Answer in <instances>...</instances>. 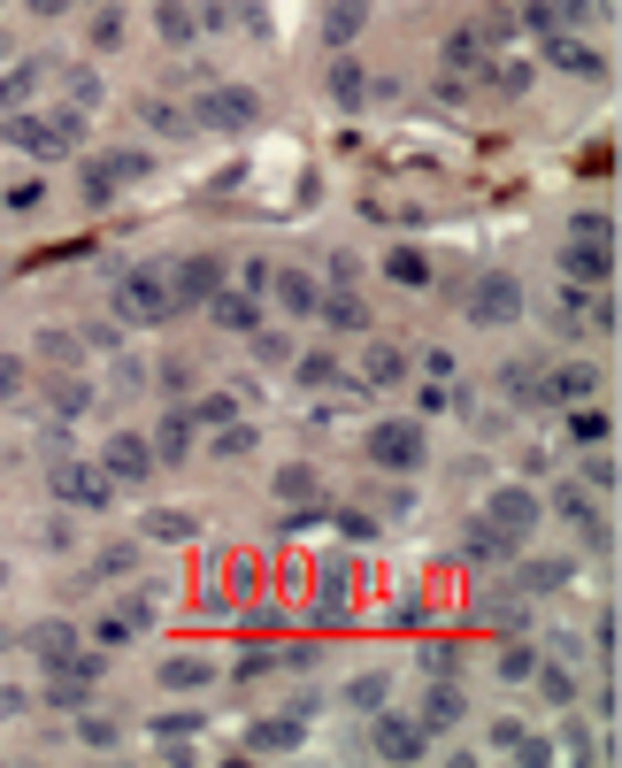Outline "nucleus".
Returning a JSON list of instances; mask_svg holds the SVG:
<instances>
[{
    "instance_id": "33",
    "label": "nucleus",
    "mask_w": 622,
    "mask_h": 768,
    "mask_svg": "<svg viewBox=\"0 0 622 768\" xmlns=\"http://www.w3.org/2000/svg\"><path fill=\"white\" fill-rule=\"evenodd\" d=\"M361 377H369V385H400V377H408V346L377 338V346L361 354Z\"/></svg>"
},
{
    "instance_id": "16",
    "label": "nucleus",
    "mask_w": 622,
    "mask_h": 768,
    "mask_svg": "<svg viewBox=\"0 0 622 768\" xmlns=\"http://www.w3.org/2000/svg\"><path fill=\"white\" fill-rule=\"evenodd\" d=\"M569 285H608L615 277V239H569Z\"/></svg>"
},
{
    "instance_id": "31",
    "label": "nucleus",
    "mask_w": 622,
    "mask_h": 768,
    "mask_svg": "<svg viewBox=\"0 0 622 768\" xmlns=\"http://www.w3.org/2000/svg\"><path fill=\"white\" fill-rule=\"evenodd\" d=\"M192 431H200V423H192L185 408H169V415L155 423V461H185L192 454Z\"/></svg>"
},
{
    "instance_id": "46",
    "label": "nucleus",
    "mask_w": 622,
    "mask_h": 768,
    "mask_svg": "<svg viewBox=\"0 0 622 768\" xmlns=\"http://www.w3.org/2000/svg\"><path fill=\"white\" fill-rule=\"evenodd\" d=\"M446 62H454V70H484V62H492V46H484L476 31H454V39H446Z\"/></svg>"
},
{
    "instance_id": "29",
    "label": "nucleus",
    "mask_w": 622,
    "mask_h": 768,
    "mask_svg": "<svg viewBox=\"0 0 622 768\" xmlns=\"http://www.w3.org/2000/svg\"><path fill=\"white\" fill-rule=\"evenodd\" d=\"M200 723H208V715H192V707H169V715H155V746H161V754H192Z\"/></svg>"
},
{
    "instance_id": "51",
    "label": "nucleus",
    "mask_w": 622,
    "mask_h": 768,
    "mask_svg": "<svg viewBox=\"0 0 622 768\" xmlns=\"http://www.w3.org/2000/svg\"><path fill=\"white\" fill-rule=\"evenodd\" d=\"M270 669H277V645H254V653H239V669H231V676H239V684H254V676H270Z\"/></svg>"
},
{
    "instance_id": "52",
    "label": "nucleus",
    "mask_w": 622,
    "mask_h": 768,
    "mask_svg": "<svg viewBox=\"0 0 622 768\" xmlns=\"http://www.w3.org/2000/svg\"><path fill=\"white\" fill-rule=\"evenodd\" d=\"M592 653H600V669H615V608H600V622H592Z\"/></svg>"
},
{
    "instance_id": "62",
    "label": "nucleus",
    "mask_w": 622,
    "mask_h": 768,
    "mask_svg": "<svg viewBox=\"0 0 622 768\" xmlns=\"http://www.w3.org/2000/svg\"><path fill=\"white\" fill-rule=\"evenodd\" d=\"M8 46H15V39H8V31H0V62H8Z\"/></svg>"
},
{
    "instance_id": "41",
    "label": "nucleus",
    "mask_w": 622,
    "mask_h": 768,
    "mask_svg": "<svg viewBox=\"0 0 622 768\" xmlns=\"http://www.w3.org/2000/svg\"><path fill=\"white\" fill-rule=\"evenodd\" d=\"M131 569H139V546H101V554H93V577H101V585H124Z\"/></svg>"
},
{
    "instance_id": "20",
    "label": "nucleus",
    "mask_w": 622,
    "mask_h": 768,
    "mask_svg": "<svg viewBox=\"0 0 622 768\" xmlns=\"http://www.w3.org/2000/svg\"><path fill=\"white\" fill-rule=\"evenodd\" d=\"M462 715H468V699H462V684H454V676H439V684L423 692V707H415V723H423L431 738H439V730H454Z\"/></svg>"
},
{
    "instance_id": "1",
    "label": "nucleus",
    "mask_w": 622,
    "mask_h": 768,
    "mask_svg": "<svg viewBox=\"0 0 622 768\" xmlns=\"http://www.w3.org/2000/svg\"><path fill=\"white\" fill-rule=\"evenodd\" d=\"M108 307H116V323H139V330H155V323H169L177 315V301H169V270H124L116 285H108Z\"/></svg>"
},
{
    "instance_id": "60",
    "label": "nucleus",
    "mask_w": 622,
    "mask_h": 768,
    "mask_svg": "<svg viewBox=\"0 0 622 768\" xmlns=\"http://www.w3.org/2000/svg\"><path fill=\"white\" fill-rule=\"evenodd\" d=\"M15 392H23V361H8V354H0V400H15Z\"/></svg>"
},
{
    "instance_id": "53",
    "label": "nucleus",
    "mask_w": 622,
    "mask_h": 768,
    "mask_svg": "<svg viewBox=\"0 0 622 768\" xmlns=\"http://www.w3.org/2000/svg\"><path fill=\"white\" fill-rule=\"evenodd\" d=\"M185 415H192V423H231V415H239V400H223V392H208V400H200V408H185Z\"/></svg>"
},
{
    "instance_id": "45",
    "label": "nucleus",
    "mask_w": 622,
    "mask_h": 768,
    "mask_svg": "<svg viewBox=\"0 0 622 768\" xmlns=\"http://www.w3.org/2000/svg\"><path fill=\"white\" fill-rule=\"evenodd\" d=\"M147 131H161V139H185V131H192V116H185L177 101H147Z\"/></svg>"
},
{
    "instance_id": "12",
    "label": "nucleus",
    "mask_w": 622,
    "mask_h": 768,
    "mask_svg": "<svg viewBox=\"0 0 622 768\" xmlns=\"http://www.w3.org/2000/svg\"><path fill=\"white\" fill-rule=\"evenodd\" d=\"M46 484H54V499H62V507H108V499H116V484H108V469H101V461H62Z\"/></svg>"
},
{
    "instance_id": "56",
    "label": "nucleus",
    "mask_w": 622,
    "mask_h": 768,
    "mask_svg": "<svg viewBox=\"0 0 622 768\" xmlns=\"http://www.w3.org/2000/svg\"><path fill=\"white\" fill-rule=\"evenodd\" d=\"M338 530H346L354 546H369V538H377V515H338Z\"/></svg>"
},
{
    "instance_id": "23",
    "label": "nucleus",
    "mask_w": 622,
    "mask_h": 768,
    "mask_svg": "<svg viewBox=\"0 0 622 768\" xmlns=\"http://www.w3.org/2000/svg\"><path fill=\"white\" fill-rule=\"evenodd\" d=\"M85 408H93V385H85L77 369H54V385H46V415H54V423H77Z\"/></svg>"
},
{
    "instance_id": "25",
    "label": "nucleus",
    "mask_w": 622,
    "mask_h": 768,
    "mask_svg": "<svg viewBox=\"0 0 622 768\" xmlns=\"http://www.w3.org/2000/svg\"><path fill=\"white\" fill-rule=\"evenodd\" d=\"M270 492H277L285 507H315V499H323V476H315L308 461H285V469L270 476Z\"/></svg>"
},
{
    "instance_id": "2",
    "label": "nucleus",
    "mask_w": 622,
    "mask_h": 768,
    "mask_svg": "<svg viewBox=\"0 0 622 768\" xmlns=\"http://www.w3.org/2000/svg\"><path fill=\"white\" fill-rule=\"evenodd\" d=\"M361 454H369V469H384V476H415V469H423V423H415V415H377V423L361 431Z\"/></svg>"
},
{
    "instance_id": "24",
    "label": "nucleus",
    "mask_w": 622,
    "mask_h": 768,
    "mask_svg": "<svg viewBox=\"0 0 622 768\" xmlns=\"http://www.w3.org/2000/svg\"><path fill=\"white\" fill-rule=\"evenodd\" d=\"M361 23H369V0H323V46H330V54L354 46Z\"/></svg>"
},
{
    "instance_id": "14",
    "label": "nucleus",
    "mask_w": 622,
    "mask_h": 768,
    "mask_svg": "<svg viewBox=\"0 0 622 768\" xmlns=\"http://www.w3.org/2000/svg\"><path fill=\"white\" fill-rule=\"evenodd\" d=\"M301 738H308V707H277V715H262V723H254V730H246L239 746L270 761V754H293Z\"/></svg>"
},
{
    "instance_id": "58",
    "label": "nucleus",
    "mask_w": 622,
    "mask_h": 768,
    "mask_svg": "<svg viewBox=\"0 0 622 768\" xmlns=\"http://www.w3.org/2000/svg\"><path fill=\"white\" fill-rule=\"evenodd\" d=\"M270 270H277V262H246V270H239V285H246V293H270Z\"/></svg>"
},
{
    "instance_id": "13",
    "label": "nucleus",
    "mask_w": 622,
    "mask_h": 768,
    "mask_svg": "<svg viewBox=\"0 0 622 768\" xmlns=\"http://www.w3.org/2000/svg\"><path fill=\"white\" fill-rule=\"evenodd\" d=\"M538 400L554 408H577V400H600V361H561V369H538Z\"/></svg>"
},
{
    "instance_id": "7",
    "label": "nucleus",
    "mask_w": 622,
    "mask_h": 768,
    "mask_svg": "<svg viewBox=\"0 0 622 768\" xmlns=\"http://www.w3.org/2000/svg\"><path fill=\"white\" fill-rule=\"evenodd\" d=\"M476 515H484L492 530H507V538H538V515H546V507H538V492H530V484H515V476H507V484H492V492H484V507H476Z\"/></svg>"
},
{
    "instance_id": "10",
    "label": "nucleus",
    "mask_w": 622,
    "mask_h": 768,
    "mask_svg": "<svg viewBox=\"0 0 622 768\" xmlns=\"http://www.w3.org/2000/svg\"><path fill=\"white\" fill-rule=\"evenodd\" d=\"M101 469H108V484H147V476L161 469V461H155V439H147V431H108Z\"/></svg>"
},
{
    "instance_id": "34",
    "label": "nucleus",
    "mask_w": 622,
    "mask_h": 768,
    "mask_svg": "<svg viewBox=\"0 0 622 768\" xmlns=\"http://www.w3.org/2000/svg\"><path fill=\"white\" fill-rule=\"evenodd\" d=\"M31 346H39L46 369H77V361H85V338H77V330H39Z\"/></svg>"
},
{
    "instance_id": "39",
    "label": "nucleus",
    "mask_w": 622,
    "mask_h": 768,
    "mask_svg": "<svg viewBox=\"0 0 622 768\" xmlns=\"http://www.w3.org/2000/svg\"><path fill=\"white\" fill-rule=\"evenodd\" d=\"M530 684L546 692V707H569V699H577V676H569L561 661H538V669H530Z\"/></svg>"
},
{
    "instance_id": "6",
    "label": "nucleus",
    "mask_w": 622,
    "mask_h": 768,
    "mask_svg": "<svg viewBox=\"0 0 622 768\" xmlns=\"http://www.w3.org/2000/svg\"><path fill=\"white\" fill-rule=\"evenodd\" d=\"M369 754L377 761H423L431 754V730L400 707H369Z\"/></svg>"
},
{
    "instance_id": "17",
    "label": "nucleus",
    "mask_w": 622,
    "mask_h": 768,
    "mask_svg": "<svg viewBox=\"0 0 622 768\" xmlns=\"http://www.w3.org/2000/svg\"><path fill=\"white\" fill-rule=\"evenodd\" d=\"M492 754H515V761H554V738H546V730H530L523 715H499V723H492Z\"/></svg>"
},
{
    "instance_id": "4",
    "label": "nucleus",
    "mask_w": 622,
    "mask_h": 768,
    "mask_svg": "<svg viewBox=\"0 0 622 768\" xmlns=\"http://www.w3.org/2000/svg\"><path fill=\"white\" fill-rule=\"evenodd\" d=\"M8 139L23 154H39V161H62V154H77V139H85V116H77V108H54V116L8 108Z\"/></svg>"
},
{
    "instance_id": "42",
    "label": "nucleus",
    "mask_w": 622,
    "mask_h": 768,
    "mask_svg": "<svg viewBox=\"0 0 622 768\" xmlns=\"http://www.w3.org/2000/svg\"><path fill=\"white\" fill-rule=\"evenodd\" d=\"M85 46H93V54H116V46H124V8H101L93 31H85Z\"/></svg>"
},
{
    "instance_id": "57",
    "label": "nucleus",
    "mask_w": 622,
    "mask_h": 768,
    "mask_svg": "<svg viewBox=\"0 0 622 768\" xmlns=\"http://www.w3.org/2000/svg\"><path fill=\"white\" fill-rule=\"evenodd\" d=\"M423 669H431V676H454V669H462V653H454V645H431V653H423Z\"/></svg>"
},
{
    "instance_id": "8",
    "label": "nucleus",
    "mask_w": 622,
    "mask_h": 768,
    "mask_svg": "<svg viewBox=\"0 0 622 768\" xmlns=\"http://www.w3.org/2000/svg\"><path fill=\"white\" fill-rule=\"evenodd\" d=\"M139 177H155V154L147 147H116V154H101L93 169H85V200L93 208H108L124 185H139Z\"/></svg>"
},
{
    "instance_id": "26",
    "label": "nucleus",
    "mask_w": 622,
    "mask_h": 768,
    "mask_svg": "<svg viewBox=\"0 0 622 768\" xmlns=\"http://www.w3.org/2000/svg\"><path fill=\"white\" fill-rule=\"evenodd\" d=\"M330 101H338V108H361V101H369V77H361L354 46H338V54H330Z\"/></svg>"
},
{
    "instance_id": "15",
    "label": "nucleus",
    "mask_w": 622,
    "mask_h": 768,
    "mask_svg": "<svg viewBox=\"0 0 622 768\" xmlns=\"http://www.w3.org/2000/svg\"><path fill=\"white\" fill-rule=\"evenodd\" d=\"M155 39L169 54H192L200 46V8L192 0H155Z\"/></svg>"
},
{
    "instance_id": "11",
    "label": "nucleus",
    "mask_w": 622,
    "mask_h": 768,
    "mask_svg": "<svg viewBox=\"0 0 622 768\" xmlns=\"http://www.w3.org/2000/svg\"><path fill=\"white\" fill-rule=\"evenodd\" d=\"M354 592H361L354 554H330V561L315 569V614H323V622H346V614H354Z\"/></svg>"
},
{
    "instance_id": "30",
    "label": "nucleus",
    "mask_w": 622,
    "mask_h": 768,
    "mask_svg": "<svg viewBox=\"0 0 622 768\" xmlns=\"http://www.w3.org/2000/svg\"><path fill=\"white\" fill-rule=\"evenodd\" d=\"M569 439H577V446H608V439H615V415H608L600 400H577V408H569Z\"/></svg>"
},
{
    "instance_id": "50",
    "label": "nucleus",
    "mask_w": 622,
    "mask_h": 768,
    "mask_svg": "<svg viewBox=\"0 0 622 768\" xmlns=\"http://www.w3.org/2000/svg\"><path fill=\"white\" fill-rule=\"evenodd\" d=\"M70 108H77V116H93V108H101V77H93V70H77V77H70Z\"/></svg>"
},
{
    "instance_id": "59",
    "label": "nucleus",
    "mask_w": 622,
    "mask_h": 768,
    "mask_svg": "<svg viewBox=\"0 0 622 768\" xmlns=\"http://www.w3.org/2000/svg\"><path fill=\"white\" fill-rule=\"evenodd\" d=\"M161 392H192V369L185 361H161Z\"/></svg>"
},
{
    "instance_id": "36",
    "label": "nucleus",
    "mask_w": 622,
    "mask_h": 768,
    "mask_svg": "<svg viewBox=\"0 0 622 768\" xmlns=\"http://www.w3.org/2000/svg\"><path fill=\"white\" fill-rule=\"evenodd\" d=\"M192 530H200L192 507H161V515H147V538H155V546H185Z\"/></svg>"
},
{
    "instance_id": "22",
    "label": "nucleus",
    "mask_w": 622,
    "mask_h": 768,
    "mask_svg": "<svg viewBox=\"0 0 622 768\" xmlns=\"http://www.w3.org/2000/svg\"><path fill=\"white\" fill-rule=\"evenodd\" d=\"M155 684L161 692H208V684H215V661H208V653H169L155 669Z\"/></svg>"
},
{
    "instance_id": "44",
    "label": "nucleus",
    "mask_w": 622,
    "mask_h": 768,
    "mask_svg": "<svg viewBox=\"0 0 622 768\" xmlns=\"http://www.w3.org/2000/svg\"><path fill=\"white\" fill-rule=\"evenodd\" d=\"M384 692H392V676H384V669H369V676H354V684H346V707H361V715H369V707H384Z\"/></svg>"
},
{
    "instance_id": "38",
    "label": "nucleus",
    "mask_w": 622,
    "mask_h": 768,
    "mask_svg": "<svg viewBox=\"0 0 622 768\" xmlns=\"http://www.w3.org/2000/svg\"><path fill=\"white\" fill-rule=\"evenodd\" d=\"M577 484L608 499V492H615V484H622V476H615V454H608V446H584V469H577Z\"/></svg>"
},
{
    "instance_id": "27",
    "label": "nucleus",
    "mask_w": 622,
    "mask_h": 768,
    "mask_svg": "<svg viewBox=\"0 0 622 768\" xmlns=\"http://www.w3.org/2000/svg\"><path fill=\"white\" fill-rule=\"evenodd\" d=\"M208 315H215L223 330H239V338H246V330H262V301H254V293H231V285L208 301Z\"/></svg>"
},
{
    "instance_id": "3",
    "label": "nucleus",
    "mask_w": 622,
    "mask_h": 768,
    "mask_svg": "<svg viewBox=\"0 0 622 768\" xmlns=\"http://www.w3.org/2000/svg\"><path fill=\"white\" fill-rule=\"evenodd\" d=\"M468 323L476 330H507V323H523L530 315V293H523V277L515 270H484V277H468Z\"/></svg>"
},
{
    "instance_id": "35",
    "label": "nucleus",
    "mask_w": 622,
    "mask_h": 768,
    "mask_svg": "<svg viewBox=\"0 0 622 768\" xmlns=\"http://www.w3.org/2000/svg\"><path fill=\"white\" fill-rule=\"evenodd\" d=\"M77 746H85V754H116V746H124V730H116L101 707H77Z\"/></svg>"
},
{
    "instance_id": "55",
    "label": "nucleus",
    "mask_w": 622,
    "mask_h": 768,
    "mask_svg": "<svg viewBox=\"0 0 622 768\" xmlns=\"http://www.w3.org/2000/svg\"><path fill=\"white\" fill-rule=\"evenodd\" d=\"M569 239H615V223H608V215H577Z\"/></svg>"
},
{
    "instance_id": "5",
    "label": "nucleus",
    "mask_w": 622,
    "mask_h": 768,
    "mask_svg": "<svg viewBox=\"0 0 622 768\" xmlns=\"http://www.w3.org/2000/svg\"><path fill=\"white\" fill-rule=\"evenodd\" d=\"M254 124H262V93L254 85H208L200 93L192 131H254Z\"/></svg>"
},
{
    "instance_id": "40",
    "label": "nucleus",
    "mask_w": 622,
    "mask_h": 768,
    "mask_svg": "<svg viewBox=\"0 0 622 768\" xmlns=\"http://www.w3.org/2000/svg\"><path fill=\"white\" fill-rule=\"evenodd\" d=\"M293 377H301L308 392H330V385H338L346 369H338V354H301V361H293Z\"/></svg>"
},
{
    "instance_id": "49",
    "label": "nucleus",
    "mask_w": 622,
    "mask_h": 768,
    "mask_svg": "<svg viewBox=\"0 0 622 768\" xmlns=\"http://www.w3.org/2000/svg\"><path fill=\"white\" fill-rule=\"evenodd\" d=\"M530 669H538L530 645H499V676H507V684H530Z\"/></svg>"
},
{
    "instance_id": "28",
    "label": "nucleus",
    "mask_w": 622,
    "mask_h": 768,
    "mask_svg": "<svg viewBox=\"0 0 622 768\" xmlns=\"http://www.w3.org/2000/svg\"><path fill=\"white\" fill-rule=\"evenodd\" d=\"M454 554H462V561H507V554H515V538H507V530H492V523L476 515V523L462 530V546H454Z\"/></svg>"
},
{
    "instance_id": "54",
    "label": "nucleus",
    "mask_w": 622,
    "mask_h": 768,
    "mask_svg": "<svg viewBox=\"0 0 622 768\" xmlns=\"http://www.w3.org/2000/svg\"><path fill=\"white\" fill-rule=\"evenodd\" d=\"M215 454L231 461V454H254V431L246 423H223V439H215Z\"/></svg>"
},
{
    "instance_id": "47",
    "label": "nucleus",
    "mask_w": 622,
    "mask_h": 768,
    "mask_svg": "<svg viewBox=\"0 0 622 768\" xmlns=\"http://www.w3.org/2000/svg\"><path fill=\"white\" fill-rule=\"evenodd\" d=\"M246 338H254V361H270V369L293 361V338H285V330H246Z\"/></svg>"
},
{
    "instance_id": "48",
    "label": "nucleus",
    "mask_w": 622,
    "mask_h": 768,
    "mask_svg": "<svg viewBox=\"0 0 622 768\" xmlns=\"http://www.w3.org/2000/svg\"><path fill=\"white\" fill-rule=\"evenodd\" d=\"M31 645H39L46 661H62V653H77V630H70V622H46V630H39Z\"/></svg>"
},
{
    "instance_id": "21",
    "label": "nucleus",
    "mask_w": 622,
    "mask_h": 768,
    "mask_svg": "<svg viewBox=\"0 0 622 768\" xmlns=\"http://www.w3.org/2000/svg\"><path fill=\"white\" fill-rule=\"evenodd\" d=\"M546 54H554L561 70H577V77H608V54H592L584 31H546Z\"/></svg>"
},
{
    "instance_id": "32",
    "label": "nucleus",
    "mask_w": 622,
    "mask_h": 768,
    "mask_svg": "<svg viewBox=\"0 0 622 768\" xmlns=\"http://www.w3.org/2000/svg\"><path fill=\"white\" fill-rule=\"evenodd\" d=\"M384 277L408 285V293H423V285H431V254H423V246H392V254H384Z\"/></svg>"
},
{
    "instance_id": "43",
    "label": "nucleus",
    "mask_w": 622,
    "mask_h": 768,
    "mask_svg": "<svg viewBox=\"0 0 622 768\" xmlns=\"http://www.w3.org/2000/svg\"><path fill=\"white\" fill-rule=\"evenodd\" d=\"M515 585H523V592H561V585H569V561H523Z\"/></svg>"
},
{
    "instance_id": "9",
    "label": "nucleus",
    "mask_w": 622,
    "mask_h": 768,
    "mask_svg": "<svg viewBox=\"0 0 622 768\" xmlns=\"http://www.w3.org/2000/svg\"><path fill=\"white\" fill-rule=\"evenodd\" d=\"M231 285V270H223V254H185L177 270H169V301L177 307H208L215 293Z\"/></svg>"
},
{
    "instance_id": "37",
    "label": "nucleus",
    "mask_w": 622,
    "mask_h": 768,
    "mask_svg": "<svg viewBox=\"0 0 622 768\" xmlns=\"http://www.w3.org/2000/svg\"><path fill=\"white\" fill-rule=\"evenodd\" d=\"M39 85H46V62H15V70L0 77V108H23Z\"/></svg>"
},
{
    "instance_id": "61",
    "label": "nucleus",
    "mask_w": 622,
    "mask_h": 768,
    "mask_svg": "<svg viewBox=\"0 0 622 768\" xmlns=\"http://www.w3.org/2000/svg\"><path fill=\"white\" fill-rule=\"evenodd\" d=\"M23 8H31V15H46V23H54V15H70V8H77V0H23Z\"/></svg>"
},
{
    "instance_id": "19",
    "label": "nucleus",
    "mask_w": 622,
    "mask_h": 768,
    "mask_svg": "<svg viewBox=\"0 0 622 768\" xmlns=\"http://www.w3.org/2000/svg\"><path fill=\"white\" fill-rule=\"evenodd\" d=\"M315 323H330L338 338H361V330H369V301H354L346 285H323V301H315Z\"/></svg>"
},
{
    "instance_id": "18",
    "label": "nucleus",
    "mask_w": 622,
    "mask_h": 768,
    "mask_svg": "<svg viewBox=\"0 0 622 768\" xmlns=\"http://www.w3.org/2000/svg\"><path fill=\"white\" fill-rule=\"evenodd\" d=\"M270 301L285 307V315H301V323H308L315 301H323V277H308V270H293V262H285V270H270Z\"/></svg>"
}]
</instances>
